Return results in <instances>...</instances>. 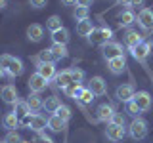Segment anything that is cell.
<instances>
[{
  "label": "cell",
  "instance_id": "d6986e66",
  "mask_svg": "<svg viewBox=\"0 0 153 143\" xmlns=\"http://www.w3.org/2000/svg\"><path fill=\"white\" fill-rule=\"evenodd\" d=\"M69 31H67L65 27L57 29V31L52 32V40H54V44H61V46H67V42H69Z\"/></svg>",
  "mask_w": 153,
  "mask_h": 143
},
{
  "label": "cell",
  "instance_id": "7c38bea8",
  "mask_svg": "<svg viewBox=\"0 0 153 143\" xmlns=\"http://www.w3.org/2000/svg\"><path fill=\"white\" fill-rule=\"evenodd\" d=\"M134 94H136V90H134L132 84H121V86L117 88V94H115V97H117L119 101H123V103H128V101H132Z\"/></svg>",
  "mask_w": 153,
  "mask_h": 143
},
{
  "label": "cell",
  "instance_id": "f35d334b",
  "mask_svg": "<svg viewBox=\"0 0 153 143\" xmlns=\"http://www.w3.org/2000/svg\"><path fill=\"white\" fill-rule=\"evenodd\" d=\"M35 143H54V141H52L46 133H38V137L35 139Z\"/></svg>",
  "mask_w": 153,
  "mask_h": 143
},
{
  "label": "cell",
  "instance_id": "c3c4849f",
  "mask_svg": "<svg viewBox=\"0 0 153 143\" xmlns=\"http://www.w3.org/2000/svg\"><path fill=\"white\" fill-rule=\"evenodd\" d=\"M23 143H25V141H23Z\"/></svg>",
  "mask_w": 153,
  "mask_h": 143
},
{
  "label": "cell",
  "instance_id": "f1b7e54d",
  "mask_svg": "<svg viewBox=\"0 0 153 143\" xmlns=\"http://www.w3.org/2000/svg\"><path fill=\"white\" fill-rule=\"evenodd\" d=\"M13 113H16L17 116L21 118V116H25V114H29V113H31V109H29L27 101H17L16 105H13Z\"/></svg>",
  "mask_w": 153,
  "mask_h": 143
},
{
  "label": "cell",
  "instance_id": "f546056e",
  "mask_svg": "<svg viewBox=\"0 0 153 143\" xmlns=\"http://www.w3.org/2000/svg\"><path fill=\"white\" fill-rule=\"evenodd\" d=\"M88 8H84V6H76L75 8V12H73V17L76 19V23L79 21H86V19H88Z\"/></svg>",
  "mask_w": 153,
  "mask_h": 143
},
{
  "label": "cell",
  "instance_id": "ba28073f",
  "mask_svg": "<svg viewBox=\"0 0 153 143\" xmlns=\"http://www.w3.org/2000/svg\"><path fill=\"white\" fill-rule=\"evenodd\" d=\"M132 101L138 105V109H140V113H147L151 109V95L149 92H136L134 94V97H132Z\"/></svg>",
  "mask_w": 153,
  "mask_h": 143
},
{
  "label": "cell",
  "instance_id": "5b68a950",
  "mask_svg": "<svg viewBox=\"0 0 153 143\" xmlns=\"http://www.w3.org/2000/svg\"><path fill=\"white\" fill-rule=\"evenodd\" d=\"M124 136H126V128H124V126H117V124L109 122L107 128H105V137H107L109 141H113V143L123 141Z\"/></svg>",
  "mask_w": 153,
  "mask_h": 143
},
{
  "label": "cell",
  "instance_id": "8fae6325",
  "mask_svg": "<svg viewBox=\"0 0 153 143\" xmlns=\"http://www.w3.org/2000/svg\"><path fill=\"white\" fill-rule=\"evenodd\" d=\"M96 113H98V120L100 122H105V124H109V122L113 120V116H115V109H113V105H109V103L98 105Z\"/></svg>",
  "mask_w": 153,
  "mask_h": 143
},
{
  "label": "cell",
  "instance_id": "2e32d148",
  "mask_svg": "<svg viewBox=\"0 0 153 143\" xmlns=\"http://www.w3.org/2000/svg\"><path fill=\"white\" fill-rule=\"evenodd\" d=\"M107 65H109V71L113 74H123V71L126 69V59H124V55H119L115 59H109Z\"/></svg>",
  "mask_w": 153,
  "mask_h": 143
},
{
  "label": "cell",
  "instance_id": "9a60e30c",
  "mask_svg": "<svg viewBox=\"0 0 153 143\" xmlns=\"http://www.w3.org/2000/svg\"><path fill=\"white\" fill-rule=\"evenodd\" d=\"M27 38L31 42H40L44 38V29H42V25H38V23L29 25L27 27Z\"/></svg>",
  "mask_w": 153,
  "mask_h": 143
},
{
  "label": "cell",
  "instance_id": "7bdbcfd3",
  "mask_svg": "<svg viewBox=\"0 0 153 143\" xmlns=\"http://www.w3.org/2000/svg\"><path fill=\"white\" fill-rule=\"evenodd\" d=\"M63 6H76V0H61Z\"/></svg>",
  "mask_w": 153,
  "mask_h": 143
},
{
  "label": "cell",
  "instance_id": "277c9868",
  "mask_svg": "<svg viewBox=\"0 0 153 143\" xmlns=\"http://www.w3.org/2000/svg\"><path fill=\"white\" fill-rule=\"evenodd\" d=\"M102 54H103L105 59L109 61V59H115V57H119V55H124V52H123V46L119 44V42L109 40L102 46Z\"/></svg>",
  "mask_w": 153,
  "mask_h": 143
},
{
  "label": "cell",
  "instance_id": "484cf974",
  "mask_svg": "<svg viewBox=\"0 0 153 143\" xmlns=\"http://www.w3.org/2000/svg\"><path fill=\"white\" fill-rule=\"evenodd\" d=\"M134 21H136V15L132 13V10H124L121 15H119V25L121 27H128V25H132Z\"/></svg>",
  "mask_w": 153,
  "mask_h": 143
},
{
  "label": "cell",
  "instance_id": "4316f807",
  "mask_svg": "<svg viewBox=\"0 0 153 143\" xmlns=\"http://www.w3.org/2000/svg\"><path fill=\"white\" fill-rule=\"evenodd\" d=\"M36 63H56V57H54V54H52L50 48H46V50H42L40 54H38Z\"/></svg>",
  "mask_w": 153,
  "mask_h": 143
},
{
  "label": "cell",
  "instance_id": "ee69618b",
  "mask_svg": "<svg viewBox=\"0 0 153 143\" xmlns=\"http://www.w3.org/2000/svg\"><path fill=\"white\" fill-rule=\"evenodd\" d=\"M119 6H130V0H117Z\"/></svg>",
  "mask_w": 153,
  "mask_h": 143
},
{
  "label": "cell",
  "instance_id": "d6a6232c",
  "mask_svg": "<svg viewBox=\"0 0 153 143\" xmlns=\"http://www.w3.org/2000/svg\"><path fill=\"white\" fill-rule=\"evenodd\" d=\"M54 114H57V116H59L61 120H65V122H67V120L71 118V109L67 107V105H61V107L57 109V111H56Z\"/></svg>",
  "mask_w": 153,
  "mask_h": 143
},
{
  "label": "cell",
  "instance_id": "44dd1931",
  "mask_svg": "<svg viewBox=\"0 0 153 143\" xmlns=\"http://www.w3.org/2000/svg\"><path fill=\"white\" fill-rule=\"evenodd\" d=\"M140 42H143V40H142V35L138 31H128L126 35H124V44L130 48V50H132V48H136Z\"/></svg>",
  "mask_w": 153,
  "mask_h": 143
},
{
  "label": "cell",
  "instance_id": "ab89813d",
  "mask_svg": "<svg viewBox=\"0 0 153 143\" xmlns=\"http://www.w3.org/2000/svg\"><path fill=\"white\" fill-rule=\"evenodd\" d=\"M46 2H48V0H29V4H31V6L33 8H42V6H46Z\"/></svg>",
  "mask_w": 153,
  "mask_h": 143
},
{
  "label": "cell",
  "instance_id": "e575fe53",
  "mask_svg": "<svg viewBox=\"0 0 153 143\" xmlns=\"http://www.w3.org/2000/svg\"><path fill=\"white\" fill-rule=\"evenodd\" d=\"M71 76H73V82H82V78H84V71L82 69H71Z\"/></svg>",
  "mask_w": 153,
  "mask_h": 143
},
{
  "label": "cell",
  "instance_id": "f6af8a7d",
  "mask_svg": "<svg viewBox=\"0 0 153 143\" xmlns=\"http://www.w3.org/2000/svg\"><path fill=\"white\" fill-rule=\"evenodd\" d=\"M6 4H8V0H0V10L6 8Z\"/></svg>",
  "mask_w": 153,
  "mask_h": 143
},
{
  "label": "cell",
  "instance_id": "7dc6e473",
  "mask_svg": "<svg viewBox=\"0 0 153 143\" xmlns=\"http://www.w3.org/2000/svg\"><path fill=\"white\" fill-rule=\"evenodd\" d=\"M0 143H6V141H0Z\"/></svg>",
  "mask_w": 153,
  "mask_h": 143
},
{
  "label": "cell",
  "instance_id": "3957f363",
  "mask_svg": "<svg viewBox=\"0 0 153 143\" xmlns=\"http://www.w3.org/2000/svg\"><path fill=\"white\" fill-rule=\"evenodd\" d=\"M111 35H113V31L109 27H100V29H96L94 27V31L90 32V36H88V40L92 42V44H105V42H109L111 40Z\"/></svg>",
  "mask_w": 153,
  "mask_h": 143
},
{
  "label": "cell",
  "instance_id": "52a82bcc",
  "mask_svg": "<svg viewBox=\"0 0 153 143\" xmlns=\"http://www.w3.org/2000/svg\"><path fill=\"white\" fill-rule=\"evenodd\" d=\"M27 86H29V90H31L33 94H40L42 90H46V86H48V80L44 78L42 74H31L29 76V80H27Z\"/></svg>",
  "mask_w": 153,
  "mask_h": 143
},
{
  "label": "cell",
  "instance_id": "d590c367",
  "mask_svg": "<svg viewBox=\"0 0 153 143\" xmlns=\"http://www.w3.org/2000/svg\"><path fill=\"white\" fill-rule=\"evenodd\" d=\"M36 113H29L25 114L23 118H19V126H23V128H31V122H33V116H35Z\"/></svg>",
  "mask_w": 153,
  "mask_h": 143
},
{
  "label": "cell",
  "instance_id": "5bb4252c",
  "mask_svg": "<svg viewBox=\"0 0 153 143\" xmlns=\"http://www.w3.org/2000/svg\"><path fill=\"white\" fill-rule=\"evenodd\" d=\"M36 73L42 74L50 82L52 78H56V63H36Z\"/></svg>",
  "mask_w": 153,
  "mask_h": 143
},
{
  "label": "cell",
  "instance_id": "7a4b0ae2",
  "mask_svg": "<svg viewBox=\"0 0 153 143\" xmlns=\"http://www.w3.org/2000/svg\"><path fill=\"white\" fill-rule=\"evenodd\" d=\"M147 132H149L147 122L143 120V118H140V116H136V118L130 122V126H128V133H130V137H132V139H136V141L146 139Z\"/></svg>",
  "mask_w": 153,
  "mask_h": 143
},
{
  "label": "cell",
  "instance_id": "8d00e7d4",
  "mask_svg": "<svg viewBox=\"0 0 153 143\" xmlns=\"http://www.w3.org/2000/svg\"><path fill=\"white\" fill-rule=\"evenodd\" d=\"M126 113L132 114V116H138V114H140V109H138V105L134 101H128L126 103Z\"/></svg>",
  "mask_w": 153,
  "mask_h": 143
},
{
  "label": "cell",
  "instance_id": "6da1fadb",
  "mask_svg": "<svg viewBox=\"0 0 153 143\" xmlns=\"http://www.w3.org/2000/svg\"><path fill=\"white\" fill-rule=\"evenodd\" d=\"M0 67H2L4 74L10 76V78L21 76V74H23V71H25V67H23L21 59H17V57H13V55H10V54L0 55Z\"/></svg>",
  "mask_w": 153,
  "mask_h": 143
},
{
  "label": "cell",
  "instance_id": "1f68e13d",
  "mask_svg": "<svg viewBox=\"0 0 153 143\" xmlns=\"http://www.w3.org/2000/svg\"><path fill=\"white\" fill-rule=\"evenodd\" d=\"M92 99H94L92 90H90V88H84V90H82V94L79 95V99H76V101L82 103V105H88V103H92Z\"/></svg>",
  "mask_w": 153,
  "mask_h": 143
},
{
  "label": "cell",
  "instance_id": "83f0119b",
  "mask_svg": "<svg viewBox=\"0 0 153 143\" xmlns=\"http://www.w3.org/2000/svg\"><path fill=\"white\" fill-rule=\"evenodd\" d=\"M52 50V54H54L56 57V61H59V59H65L67 55H69V52H67V46H61V44H54L50 48Z\"/></svg>",
  "mask_w": 153,
  "mask_h": 143
},
{
  "label": "cell",
  "instance_id": "ffe728a7",
  "mask_svg": "<svg viewBox=\"0 0 153 143\" xmlns=\"http://www.w3.org/2000/svg\"><path fill=\"white\" fill-rule=\"evenodd\" d=\"M56 82L57 86H59L61 90L67 88L69 84H73V76H71V69H65V71H61V73H57L56 74Z\"/></svg>",
  "mask_w": 153,
  "mask_h": 143
},
{
  "label": "cell",
  "instance_id": "9c48e42d",
  "mask_svg": "<svg viewBox=\"0 0 153 143\" xmlns=\"http://www.w3.org/2000/svg\"><path fill=\"white\" fill-rule=\"evenodd\" d=\"M136 21L146 29V31H153V10L151 8H142L138 13Z\"/></svg>",
  "mask_w": 153,
  "mask_h": 143
},
{
  "label": "cell",
  "instance_id": "e0dca14e",
  "mask_svg": "<svg viewBox=\"0 0 153 143\" xmlns=\"http://www.w3.org/2000/svg\"><path fill=\"white\" fill-rule=\"evenodd\" d=\"M61 105L63 103H61V99L57 97V95H50V97H46L44 101H42V109H44L46 113H56Z\"/></svg>",
  "mask_w": 153,
  "mask_h": 143
},
{
  "label": "cell",
  "instance_id": "60d3db41",
  "mask_svg": "<svg viewBox=\"0 0 153 143\" xmlns=\"http://www.w3.org/2000/svg\"><path fill=\"white\" fill-rule=\"evenodd\" d=\"M92 2H94V0H76V6H84V8H88V6H92Z\"/></svg>",
  "mask_w": 153,
  "mask_h": 143
},
{
  "label": "cell",
  "instance_id": "74e56055",
  "mask_svg": "<svg viewBox=\"0 0 153 143\" xmlns=\"http://www.w3.org/2000/svg\"><path fill=\"white\" fill-rule=\"evenodd\" d=\"M113 124H117V126H124V116L123 114H119V113H115V116H113Z\"/></svg>",
  "mask_w": 153,
  "mask_h": 143
},
{
  "label": "cell",
  "instance_id": "30bf717a",
  "mask_svg": "<svg viewBox=\"0 0 153 143\" xmlns=\"http://www.w3.org/2000/svg\"><path fill=\"white\" fill-rule=\"evenodd\" d=\"M88 88L92 90V94L98 95V97H102V95L107 94V82H105L102 76H92V78H90Z\"/></svg>",
  "mask_w": 153,
  "mask_h": 143
},
{
  "label": "cell",
  "instance_id": "b9f144b4",
  "mask_svg": "<svg viewBox=\"0 0 153 143\" xmlns=\"http://www.w3.org/2000/svg\"><path fill=\"white\" fill-rule=\"evenodd\" d=\"M138 6H143V0H130V8H138Z\"/></svg>",
  "mask_w": 153,
  "mask_h": 143
},
{
  "label": "cell",
  "instance_id": "4fadbf2b",
  "mask_svg": "<svg viewBox=\"0 0 153 143\" xmlns=\"http://www.w3.org/2000/svg\"><path fill=\"white\" fill-rule=\"evenodd\" d=\"M2 101L4 103H8V105H16L19 101V97H17V88L13 84H6L2 88Z\"/></svg>",
  "mask_w": 153,
  "mask_h": 143
},
{
  "label": "cell",
  "instance_id": "4dcf8cb0",
  "mask_svg": "<svg viewBox=\"0 0 153 143\" xmlns=\"http://www.w3.org/2000/svg\"><path fill=\"white\" fill-rule=\"evenodd\" d=\"M46 27L50 29L52 32L57 31V29H61L63 25H61V17L59 15H52V17H48V21H46Z\"/></svg>",
  "mask_w": 153,
  "mask_h": 143
},
{
  "label": "cell",
  "instance_id": "bcb514c9",
  "mask_svg": "<svg viewBox=\"0 0 153 143\" xmlns=\"http://www.w3.org/2000/svg\"><path fill=\"white\" fill-rule=\"evenodd\" d=\"M2 76H4V71H2V67H0V78H2Z\"/></svg>",
  "mask_w": 153,
  "mask_h": 143
},
{
  "label": "cell",
  "instance_id": "ac0fdd59",
  "mask_svg": "<svg viewBox=\"0 0 153 143\" xmlns=\"http://www.w3.org/2000/svg\"><path fill=\"white\" fill-rule=\"evenodd\" d=\"M48 128V118L46 116H42V114H35L33 116V122H31V130L33 132H36V133H42Z\"/></svg>",
  "mask_w": 153,
  "mask_h": 143
},
{
  "label": "cell",
  "instance_id": "603a6c76",
  "mask_svg": "<svg viewBox=\"0 0 153 143\" xmlns=\"http://www.w3.org/2000/svg\"><path fill=\"white\" fill-rule=\"evenodd\" d=\"M65 120H61L57 114H52L50 118H48V128H50L52 132H63L65 130Z\"/></svg>",
  "mask_w": 153,
  "mask_h": 143
},
{
  "label": "cell",
  "instance_id": "8992f818",
  "mask_svg": "<svg viewBox=\"0 0 153 143\" xmlns=\"http://www.w3.org/2000/svg\"><path fill=\"white\" fill-rule=\"evenodd\" d=\"M130 54H132V57L136 61L146 63L147 57H149V54H151V44H149V42H140L136 48H132V50H130Z\"/></svg>",
  "mask_w": 153,
  "mask_h": 143
},
{
  "label": "cell",
  "instance_id": "d4e9b609",
  "mask_svg": "<svg viewBox=\"0 0 153 143\" xmlns=\"http://www.w3.org/2000/svg\"><path fill=\"white\" fill-rule=\"evenodd\" d=\"M25 101L29 105V109H31V113H38L42 109V99H40V95H38V94H31Z\"/></svg>",
  "mask_w": 153,
  "mask_h": 143
},
{
  "label": "cell",
  "instance_id": "7402d4cb",
  "mask_svg": "<svg viewBox=\"0 0 153 143\" xmlns=\"http://www.w3.org/2000/svg\"><path fill=\"white\" fill-rule=\"evenodd\" d=\"M2 124H4V128H6V130L12 132V130H16V128L19 126V116L12 111V113H8L6 116L2 118Z\"/></svg>",
  "mask_w": 153,
  "mask_h": 143
},
{
  "label": "cell",
  "instance_id": "cb8c5ba5",
  "mask_svg": "<svg viewBox=\"0 0 153 143\" xmlns=\"http://www.w3.org/2000/svg\"><path fill=\"white\" fill-rule=\"evenodd\" d=\"M92 31H94V25H92V21H88V19L76 23V35H79V36H86V38H88Z\"/></svg>",
  "mask_w": 153,
  "mask_h": 143
},
{
  "label": "cell",
  "instance_id": "836d02e7",
  "mask_svg": "<svg viewBox=\"0 0 153 143\" xmlns=\"http://www.w3.org/2000/svg\"><path fill=\"white\" fill-rule=\"evenodd\" d=\"M6 143H23L21 139V136L16 132V130H12V132H8V136H6V139H4Z\"/></svg>",
  "mask_w": 153,
  "mask_h": 143
}]
</instances>
